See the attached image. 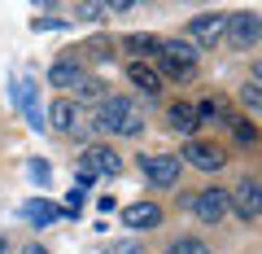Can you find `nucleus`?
<instances>
[{
	"label": "nucleus",
	"mask_w": 262,
	"mask_h": 254,
	"mask_svg": "<svg viewBox=\"0 0 262 254\" xmlns=\"http://www.w3.org/2000/svg\"><path fill=\"white\" fill-rule=\"evenodd\" d=\"M22 215L31 219L35 228H48V224H57V219H75L70 210H61V206H53L48 198H31L27 206H22Z\"/></svg>",
	"instance_id": "f8f14e48"
},
{
	"label": "nucleus",
	"mask_w": 262,
	"mask_h": 254,
	"mask_svg": "<svg viewBox=\"0 0 262 254\" xmlns=\"http://www.w3.org/2000/svg\"><path fill=\"white\" fill-rule=\"evenodd\" d=\"M158 62H162L158 75H166V79H175V84H184V79L196 75V44H192V40H162Z\"/></svg>",
	"instance_id": "f03ea898"
},
{
	"label": "nucleus",
	"mask_w": 262,
	"mask_h": 254,
	"mask_svg": "<svg viewBox=\"0 0 262 254\" xmlns=\"http://www.w3.org/2000/svg\"><path fill=\"white\" fill-rule=\"evenodd\" d=\"M127 79L140 88L144 96H158V92H162V75L149 66V62H131V66H127Z\"/></svg>",
	"instance_id": "4468645a"
},
{
	"label": "nucleus",
	"mask_w": 262,
	"mask_h": 254,
	"mask_svg": "<svg viewBox=\"0 0 262 254\" xmlns=\"http://www.w3.org/2000/svg\"><path fill=\"white\" fill-rule=\"evenodd\" d=\"M258 35H262V18L253 9L227 13V44H232V48H253Z\"/></svg>",
	"instance_id": "0eeeda50"
},
{
	"label": "nucleus",
	"mask_w": 262,
	"mask_h": 254,
	"mask_svg": "<svg viewBox=\"0 0 262 254\" xmlns=\"http://www.w3.org/2000/svg\"><path fill=\"white\" fill-rule=\"evenodd\" d=\"M5 250H9V241H5V237H0V254H5Z\"/></svg>",
	"instance_id": "cd10ccee"
},
{
	"label": "nucleus",
	"mask_w": 262,
	"mask_h": 254,
	"mask_svg": "<svg viewBox=\"0 0 262 254\" xmlns=\"http://www.w3.org/2000/svg\"><path fill=\"white\" fill-rule=\"evenodd\" d=\"M227 127H232L236 145H253V141H258V127H253L249 119H227Z\"/></svg>",
	"instance_id": "6ab92c4d"
},
{
	"label": "nucleus",
	"mask_w": 262,
	"mask_h": 254,
	"mask_svg": "<svg viewBox=\"0 0 262 254\" xmlns=\"http://www.w3.org/2000/svg\"><path fill=\"white\" fill-rule=\"evenodd\" d=\"M184 158H188V167H196V171H219V167L227 162V153L219 149V145L188 141V145H184Z\"/></svg>",
	"instance_id": "9d476101"
},
{
	"label": "nucleus",
	"mask_w": 262,
	"mask_h": 254,
	"mask_svg": "<svg viewBox=\"0 0 262 254\" xmlns=\"http://www.w3.org/2000/svg\"><path fill=\"white\" fill-rule=\"evenodd\" d=\"M196 110V127H201V123H214L219 119V101H201V105H192Z\"/></svg>",
	"instance_id": "4be33fe9"
},
{
	"label": "nucleus",
	"mask_w": 262,
	"mask_h": 254,
	"mask_svg": "<svg viewBox=\"0 0 262 254\" xmlns=\"http://www.w3.org/2000/svg\"><path fill=\"white\" fill-rule=\"evenodd\" d=\"M188 206L196 210V219L201 224H223L227 219V210H232V202H227V188H219V184H210V188H201V193H192V202Z\"/></svg>",
	"instance_id": "39448f33"
},
{
	"label": "nucleus",
	"mask_w": 262,
	"mask_h": 254,
	"mask_svg": "<svg viewBox=\"0 0 262 254\" xmlns=\"http://www.w3.org/2000/svg\"><path fill=\"white\" fill-rule=\"evenodd\" d=\"M122 224L136 228V232H144V228H162V206H158V202H131V206L122 210Z\"/></svg>",
	"instance_id": "9b49d317"
},
{
	"label": "nucleus",
	"mask_w": 262,
	"mask_h": 254,
	"mask_svg": "<svg viewBox=\"0 0 262 254\" xmlns=\"http://www.w3.org/2000/svg\"><path fill=\"white\" fill-rule=\"evenodd\" d=\"M166 127H170V132H184V136H192V132H196V110H192L188 101L166 105Z\"/></svg>",
	"instance_id": "2eb2a0df"
},
{
	"label": "nucleus",
	"mask_w": 262,
	"mask_h": 254,
	"mask_svg": "<svg viewBox=\"0 0 262 254\" xmlns=\"http://www.w3.org/2000/svg\"><path fill=\"white\" fill-rule=\"evenodd\" d=\"M179 167H184L179 153H144V158H140L144 180L158 184V188H170V184H175V180H179Z\"/></svg>",
	"instance_id": "423d86ee"
},
{
	"label": "nucleus",
	"mask_w": 262,
	"mask_h": 254,
	"mask_svg": "<svg viewBox=\"0 0 262 254\" xmlns=\"http://www.w3.org/2000/svg\"><path fill=\"white\" fill-rule=\"evenodd\" d=\"M253 75H258V84H262V62H253Z\"/></svg>",
	"instance_id": "bb28decb"
},
{
	"label": "nucleus",
	"mask_w": 262,
	"mask_h": 254,
	"mask_svg": "<svg viewBox=\"0 0 262 254\" xmlns=\"http://www.w3.org/2000/svg\"><path fill=\"white\" fill-rule=\"evenodd\" d=\"M66 210H70V215L83 210V188H70V193H66Z\"/></svg>",
	"instance_id": "393cba45"
},
{
	"label": "nucleus",
	"mask_w": 262,
	"mask_h": 254,
	"mask_svg": "<svg viewBox=\"0 0 262 254\" xmlns=\"http://www.w3.org/2000/svg\"><path fill=\"white\" fill-rule=\"evenodd\" d=\"M75 18L79 22H105V18H110V5H101V0H79Z\"/></svg>",
	"instance_id": "f3484780"
},
{
	"label": "nucleus",
	"mask_w": 262,
	"mask_h": 254,
	"mask_svg": "<svg viewBox=\"0 0 262 254\" xmlns=\"http://www.w3.org/2000/svg\"><path fill=\"white\" fill-rule=\"evenodd\" d=\"M227 202H232V210H236L241 224L262 219V180H253V175L236 180V188H227Z\"/></svg>",
	"instance_id": "20e7f679"
},
{
	"label": "nucleus",
	"mask_w": 262,
	"mask_h": 254,
	"mask_svg": "<svg viewBox=\"0 0 262 254\" xmlns=\"http://www.w3.org/2000/svg\"><path fill=\"white\" fill-rule=\"evenodd\" d=\"M27 175L35 180V184H48V162H39V158H31V162H27Z\"/></svg>",
	"instance_id": "5701e85b"
},
{
	"label": "nucleus",
	"mask_w": 262,
	"mask_h": 254,
	"mask_svg": "<svg viewBox=\"0 0 262 254\" xmlns=\"http://www.w3.org/2000/svg\"><path fill=\"white\" fill-rule=\"evenodd\" d=\"M101 254H140V241H114V245H105Z\"/></svg>",
	"instance_id": "b1692460"
},
{
	"label": "nucleus",
	"mask_w": 262,
	"mask_h": 254,
	"mask_svg": "<svg viewBox=\"0 0 262 254\" xmlns=\"http://www.w3.org/2000/svg\"><path fill=\"white\" fill-rule=\"evenodd\" d=\"M166 254H210V245L201 237H179V241H170Z\"/></svg>",
	"instance_id": "aec40b11"
},
{
	"label": "nucleus",
	"mask_w": 262,
	"mask_h": 254,
	"mask_svg": "<svg viewBox=\"0 0 262 254\" xmlns=\"http://www.w3.org/2000/svg\"><path fill=\"white\" fill-rule=\"evenodd\" d=\"M22 254H48V250H44L39 241H31V245H22Z\"/></svg>",
	"instance_id": "a878e982"
},
{
	"label": "nucleus",
	"mask_w": 262,
	"mask_h": 254,
	"mask_svg": "<svg viewBox=\"0 0 262 254\" xmlns=\"http://www.w3.org/2000/svg\"><path fill=\"white\" fill-rule=\"evenodd\" d=\"M122 48H127V53H136V62H144V57H158V53H162V40H158V35H144V31H136V35L122 40Z\"/></svg>",
	"instance_id": "dca6fc26"
},
{
	"label": "nucleus",
	"mask_w": 262,
	"mask_h": 254,
	"mask_svg": "<svg viewBox=\"0 0 262 254\" xmlns=\"http://www.w3.org/2000/svg\"><path fill=\"white\" fill-rule=\"evenodd\" d=\"M118 171H122V158L110 149V145H88L83 158H79V171H75V188H83V193H88V184H92V180L118 175Z\"/></svg>",
	"instance_id": "7ed1b4c3"
},
{
	"label": "nucleus",
	"mask_w": 262,
	"mask_h": 254,
	"mask_svg": "<svg viewBox=\"0 0 262 254\" xmlns=\"http://www.w3.org/2000/svg\"><path fill=\"white\" fill-rule=\"evenodd\" d=\"M75 92H79V101H96V105L110 96V92H105V79H96V75H83V84H79Z\"/></svg>",
	"instance_id": "a211bd4d"
},
{
	"label": "nucleus",
	"mask_w": 262,
	"mask_h": 254,
	"mask_svg": "<svg viewBox=\"0 0 262 254\" xmlns=\"http://www.w3.org/2000/svg\"><path fill=\"white\" fill-rule=\"evenodd\" d=\"M48 84H53V88H79V84H83V53L66 48L53 66H48Z\"/></svg>",
	"instance_id": "1a4fd4ad"
},
{
	"label": "nucleus",
	"mask_w": 262,
	"mask_h": 254,
	"mask_svg": "<svg viewBox=\"0 0 262 254\" xmlns=\"http://www.w3.org/2000/svg\"><path fill=\"white\" fill-rule=\"evenodd\" d=\"M96 132H114V136H140L144 132V114L136 110V101L127 96H105L96 105V119H92Z\"/></svg>",
	"instance_id": "f257e3e1"
},
{
	"label": "nucleus",
	"mask_w": 262,
	"mask_h": 254,
	"mask_svg": "<svg viewBox=\"0 0 262 254\" xmlns=\"http://www.w3.org/2000/svg\"><path fill=\"white\" fill-rule=\"evenodd\" d=\"M241 105L253 110V114H262V84H245L241 88Z\"/></svg>",
	"instance_id": "412c9836"
},
{
	"label": "nucleus",
	"mask_w": 262,
	"mask_h": 254,
	"mask_svg": "<svg viewBox=\"0 0 262 254\" xmlns=\"http://www.w3.org/2000/svg\"><path fill=\"white\" fill-rule=\"evenodd\" d=\"M48 127H57V132H79V105L70 96L53 101L48 105Z\"/></svg>",
	"instance_id": "ddd939ff"
},
{
	"label": "nucleus",
	"mask_w": 262,
	"mask_h": 254,
	"mask_svg": "<svg viewBox=\"0 0 262 254\" xmlns=\"http://www.w3.org/2000/svg\"><path fill=\"white\" fill-rule=\"evenodd\" d=\"M188 35H192V44H206L214 48L219 40H227V13H196L192 22H188Z\"/></svg>",
	"instance_id": "6e6552de"
}]
</instances>
